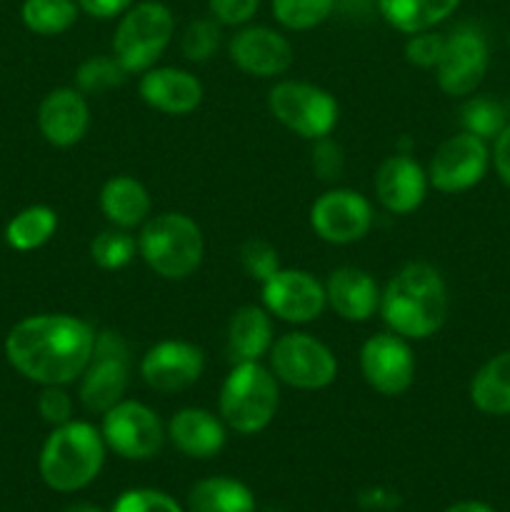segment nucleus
Masks as SVG:
<instances>
[{
    "label": "nucleus",
    "instance_id": "f257e3e1",
    "mask_svg": "<svg viewBox=\"0 0 510 512\" xmlns=\"http://www.w3.org/2000/svg\"><path fill=\"white\" fill-rule=\"evenodd\" d=\"M95 330L75 315H33L5 338L8 363L38 385H68L83 375L95 348Z\"/></svg>",
    "mask_w": 510,
    "mask_h": 512
},
{
    "label": "nucleus",
    "instance_id": "f03ea898",
    "mask_svg": "<svg viewBox=\"0 0 510 512\" xmlns=\"http://www.w3.org/2000/svg\"><path fill=\"white\" fill-rule=\"evenodd\" d=\"M448 285L428 263H410L393 275L380 293V315L390 333L425 340L448 320Z\"/></svg>",
    "mask_w": 510,
    "mask_h": 512
},
{
    "label": "nucleus",
    "instance_id": "7ed1b4c3",
    "mask_svg": "<svg viewBox=\"0 0 510 512\" xmlns=\"http://www.w3.org/2000/svg\"><path fill=\"white\" fill-rule=\"evenodd\" d=\"M105 463V440L83 420L58 425L40 450L38 470L43 483L58 493L83 490L98 478Z\"/></svg>",
    "mask_w": 510,
    "mask_h": 512
},
{
    "label": "nucleus",
    "instance_id": "20e7f679",
    "mask_svg": "<svg viewBox=\"0 0 510 512\" xmlns=\"http://www.w3.org/2000/svg\"><path fill=\"white\" fill-rule=\"evenodd\" d=\"M138 253L155 275L183 280L203 263V230L183 213H160L145 220L138 235Z\"/></svg>",
    "mask_w": 510,
    "mask_h": 512
},
{
    "label": "nucleus",
    "instance_id": "39448f33",
    "mask_svg": "<svg viewBox=\"0 0 510 512\" xmlns=\"http://www.w3.org/2000/svg\"><path fill=\"white\" fill-rule=\"evenodd\" d=\"M278 378L258 363H238L220 388V420L240 435H255L278 413Z\"/></svg>",
    "mask_w": 510,
    "mask_h": 512
},
{
    "label": "nucleus",
    "instance_id": "423d86ee",
    "mask_svg": "<svg viewBox=\"0 0 510 512\" xmlns=\"http://www.w3.org/2000/svg\"><path fill=\"white\" fill-rule=\"evenodd\" d=\"M175 33V18L163 3L130 5L113 38V58L130 73H145L165 53Z\"/></svg>",
    "mask_w": 510,
    "mask_h": 512
},
{
    "label": "nucleus",
    "instance_id": "0eeeda50",
    "mask_svg": "<svg viewBox=\"0 0 510 512\" xmlns=\"http://www.w3.org/2000/svg\"><path fill=\"white\" fill-rule=\"evenodd\" d=\"M268 108L278 123L305 140L328 138L338 123V103L333 95L300 80L275 83L268 93Z\"/></svg>",
    "mask_w": 510,
    "mask_h": 512
},
{
    "label": "nucleus",
    "instance_id": "6e6552de",
    "mask_svg": "<svg viewBox=\"0 0 510 512\" xmlns=\"http://www.w3.org/2000/svg\"><path fill=\"white\" fill-rule=\"evenodd\" d=\"M130 383V350L123 335L103 333L95 335V348L88 368L80 375V403L88 413H108L120 403Z\"/></svg>",
    "mask_w": 510,
    "mask_h": 512
},
{
    "label": "nucleus",
    "instance_id": "1a4fd4ad",
    "mask_svg": "<svg viewBox=\"0 0 510 512\" xmlns=\"http://www.w3.org/2000/svg\"><path fill=\"white\" fill-rule=\"evenodd\" d=\"M275 378L298 390H323L338 375L333 350L308 333L280 335L270 348Z\"/></svg>",
    "mask_w": 510,
    "mask_h": 512
},
{
    "label": "nucleus",
    "instance_id": "9d476101",
    "mask_svg": "<svg viewBox=\"0 0 510 512\" xmlns=\"http://www.w3.org/2000/svg\"><path fill=\"white\" fill-rule=\"evenodd\" d=\"M105 448L125 460H150L160 453L165 440L163 423L143 403L120 400L108 413H103Z\"/></svg>",
    "mask_w": 510,
    "mask_h": 512
},
{
    "label": "nucleus",
    "instance_id": "9b49d317",
    "mask_svg": "<svg viewBox=\"0 0 510 512\" xmlns=\"http://www.w3.org/2000/svg\"><path fill=\"white\" fill-rule=\"evenodd\" d=\"M488 70V43L475 25H458L445 35V48L440 63L435 65V78L440 90L453 98L475 93Z\"/></svg>",
    "mask_w": 510,
    "mask_h": 512
},
{
    "label": "nucleus",
    "instance_id": "f8f14e48",
    "mask_svg": "<svg viewBox=\"0 0 510 512\" xmlns=\"http://www.w3.org/2000/svg\"><path fill=\"white\" fill-rule=\"evenodd\" d=\"M488 165V143L463 130L438 145L425 173H428V183L440 193H463L485 178Z\"/></svg>",
    "mask_w": 510,
    "mask_h": 512
},
{
    "label": "nucleus",
    "instance_id": "ddd939ff",
    "mask_svg": "<svg viewBox=\"0 0 510 512\" xmlns=\"http://www.w3.org/2000/svg\"><path fill=\"white\" fill-rule=\"evenodd\" d=\"M315 235L330 245H350L363 240L373 228V208L360 193L335 188L320 195L310 208Z\"/></svg>",
    "mask_w": 510,
    "mask_h": 512
},
{
    "label": "nucleus",
    "instance_id": "4468645a",
    "mask_svg": "<svg viewBox=\"0 0 510 512\" xmlns=\"http://www.w3.org/2000/svg\"><path fill=\"white\" fill-rule=\"evenodd\" d=\"M360 370L375 393L385 398L403 395L415 380L413 350L400 335L378 333L360 348Z\"/></svg>",
    "mask_w": 510,
    "mask_h": 512
},
{
    "label": "nucleus",
    "instance_id": "2eb2a0df",
    "mask_svg": "<svg viewBox=\"0 0 510 512\" xmlns=\"http://www.w3.org/2000/svg\"><path fill=\"white\" fill-rule=\"evenodd\" d=\"M205 370V355L188 340H163L140 360V378L150 390L163 395L183 393L198 383Z\"/></svg>",
    "mask_w": 510,
    "mask_h": 512
},
{
    "label": "nucleus",
    "instance_id": "dca6fc26",
    "mask_svg": "<svg viewBox=\"0 0 510 512\" xmlns=\"http://www.w3.org/2000/svg\"><path fill=\"white\" fill-rule=\"evenodd\" d=\"M265 310L285 323H310L325 310V285L305 270H283L263 283Z\"/></svg>",
    "mask_w": 510,
    "mask_h": 512
},
{
    "label": "nucleus",
    "instance_id": "f3484780",
    "mask_svg": "<svg viewBox=\"0 0 510 512\" xmlns=\"http://www.w3.org/2000/svg\"><path fill=\"white\" fill-rule=\"evenodd\" d=\"M230 60L255 78H275L293 65V45L278 30L250 25L230 40Z\"/></svg>",
    "mask_w": 510,
    "mask_h": 512
},
{
    "label": "nucleus",
    "instance_id": "a211bd4d",
    "mask_svg": "<svg viewBox=\"0 0 510 512\" xmlns=\"http://www.w3.org/2000/svg\"><path fill=\"white\" fill-rule=\"evenodd\" d=\"M428 173L410 155H390L375 173V198L388 213L408 215L428 195Z\"/></svg>",
    "mask_w": 510,
    "mask_h": 512
},
{
    "label": "nucleus",
    "instance_id": "6ab92c4d",
    "mask_svg": "<svg viewBox=\"0 0 510 512\" xmlns=\"http://www.w3.org/2000/svg\"><path fill=\"white\" fill-rule=\"evenodd\" d=\"M90 108L80 90L58 88L43 98L38 108V128L55 148H70L88 133Z\"/></svg>",
    "mask_w": 510,
    "mask_h": 512
},
{
    "label": "nucleus",
    "instance_id": "aec40b11",
    "mask_svg": "<svg viewBox=\"0 0 510 512\" xmlns=\"http://www.w3.org/2000/svg\"><path fill=\"white\" fill-rule=\"evenodd\" d=\"M140 98L165 115H188L203 100V85L180 68H150L140 78Z\"/></svg>",
    "mask_w": 510,
    "mask_h": 512
},
{
    "label": "nucleus",
    "instance_id": "412c9836",
    "mask_svg": "<svg viewBox=\"0 0 510 512\" xmlns=\"http://www.w3.org/2000/svg\"><path fill=\"white\" fill-rule=\"evenodd\" d=\"M325 303L348 323H365L380 308V288L365 270L338 268L325 283Z\"/></svg>",
    "mask_w": 510,
    "mask_h": 512
},
{
    "label": "nucleus",
    "instance_id": "4be33fe9",
    "mask_svg": "<svg viewBox=\"0 0 510 512\" xmlns=\"http://www.w3.org/2000/svg\"><path fill=\"white\" fill-rule=\"evenodd\" d=\"M168 435L183 455L208 460L223 450L225 423L203 408H183L170 418Z\"/></svg>",
    "mask_w": 510,
    "mask_h": 512
},
{
    "label": "nucleus",
    "instance_id": "5701e85b",
    "mask_svg": "<svg viewBox=\"0 0 510 512\" xmlns=\"http://www.w3.org/2000/svg\"><path fill=\"white\" fill-rule=\"evenodd\" d=\"M273 343V320L268 310L258 305H243L235 310L225 338V353L230 363H258L263 355L270 353Z\"/></svg>",
    "mask_w": 510,
    "mask_h": 512
},
{
    "label": "nucleus",
    "instance_id": "b1692460",
    "mask_svg": "<svg viewBox=\"0 0 510 512\" xmlns=\"http://www.w3.org/2000/svg\"><path fill=\"white\" fill-rule=\"evenodd\" d=\"M100 210L115 228L130 230L148 220L150 195L140 180L130 175H115L100 190Z\"/></svg>",
    "mask_w": 510,
    "mask_h": 512
},
{
    "label": "nucleus",
    "instance_id": "393cba45",
    "mask_svg": "<svg viewBox=\"0 0 510 512\" xmlns=\"http://www.w3.org/2000/svg\"><path fill=\"white\" fill-rule=\"evenodd\" d=\"M470 400L493 418L510 415V350L493 355L470 380Z\"/></svg>",
    "mask_w": 510,
    "mask_h": 512
},
{
    "label": "nucleus",
    "instance_id": "a878e982",
    "mask_svg": "<svg viewBox=\"0 0 510 512\" xmlns=\"http://www.w3.org/2000/svg\"><path fill=\"white\" fill-rule=\"evenodd\" d=\"M383 18L400 33H423L455 13L460 0H378Z\"/></svg>",
    "mask_w": 510,
    "mask_h": 512
},
{
    "label": "nucleus",
    "instance_id": "bb28decb",
    "mask_svg": "<svg viewBox=\"0 0 510 512\" xmlns=\"http://www.w3.org/2000/svg\"><path fill=\"white\" fill-rule=\"evenodd\" d=\"M188 512H255V498L240 480L205 478L188 493Z\"/></svg>",
    "mask_w": 510,
    "mask_h": 512
},
{
    "label": "nucleus",
    "instance_id": "cd10ccee",
    "mask_svg": "<svg viewBox=\"0 0 510 512\" xmlns=\"http://www.w3.org/2000/svg\"><path fill=\"white\" fill-rule=\"evenodd\" d=\"M55 228H58V215H55L53 208L30 205V208L13 215L10 223L5 225V240L13 250L28 253V250H38L40 245L48 243L53 238Z\"/></svg>",
    "mask_w": 510,
    "mask_h": 512
},
{
    "label": "nucleus",
    "instance_id": "c85d7f7f",
    "mask_svg": "<svg viewBox=\"0 0 510 512\" xmlns=\"http://www.w3.org/2000/svg\"><path fill=\"white\" fill-rule=\"evenodd\" d=\"M25 28L35 35H60L78 18L75 0H25L20 8Z\"/></svg>",
    "mask_w": 510,
    "mask_h": 512
},
{
    "label": "nucleus",
    "instance_id": "c756f323",
    "mask_svg": "<svg viewBox=\"0 0 510 512\" xmlns=\"http://www.w3.org/2000/svg\"><path fill=\"white\" fill-rule=\"evenodd\" d=\"M135 250H138V243L133 235H128V230L110 228L95 235L90 243V258L103 270H120L133 260Z\"/></svg>",
    "mask_w": 510,
    "mask_h": 512
},
{
    "label": "nucleus",
    "instance_id": "7c9ffc66",
    "mask_svg": "<svg viewBox=\"0 0 510 512\" xmlns=\"http://www.w3.org/2000/svg\"><path fill=\"white\" fill-rule=\"evenodd\" d=\"M128 78V70L118 63L115 58H105V55H95V58L85 60L75 73V83H78L80 93L100 95L108 90L120 88Z\"/></svg>",
    "mask_w": 510,
    "mask_h": 512
},
{
    "label": "nucleus",
    "instance_id": "2f4dec72",
    "mask_svg": "<svg viewBox=\"0 0 510 512\" xmlns=\"http://www.w3.org/2000/svg\"><path fill=\"white\" fill-rule=\"evenodd\" d=\"M335 0H273V15L283 28L310 30L328 20Z\"/></svg>",
    "mask_w": 510,
    "mask_h": 512
},
{
    "label": "nucleus",
    "instance_id": "473e14b6",
    "mask_svg": "<svg viewBox=\"0 0 510 512\" xmlns=\"http://www.w3.org/2000/svg\"><path fill=\"white\" fill-rule=\"evenodd\" d=\"M463 128L468 133L478 135V138H498L500 130L505 128V108L493 98H485V95H478V98H470L463 108Z\"/></svg>",
    "mask_w": 510,
    "mask_h": 512
},
{
    "label": "nucleus",
    "instance_id": "72a5a7b5",
    "mask_svg": "<svg viewBox=\"0 0 510 512\" xmlns=\"http://www.w3.org/2000/svg\"><path fill=\"white\" fill-rule=\"evenodd\" d=\"M220 45V28L218 20H193V23L185 28L183 40H180V48L183 55L193 63H205L208 58H213V53Z\"/></svg>",
    "mask_w": 510,
    "mask_h": 512
},
{
    "label": "nucleus",
    "instance_id": "f704fd0d",
    "mask_svg": "<svg viewBox=\"0 0 510 512\" xmlns=\"http://www.w3.org/2000/svg\"><path fill=\"white\" fill-rule=\"evenodd\" d=\"M240 265L248 273V278L265 280L270 275H275L280 270V260H278V250L263 238H248L243 245H240Z\"/></svg>",
    "mask_w": 510,
    "mask_h": 512
},
{
    "label": "nucleus",
    "instance_id": "c9c22d12",
    "mask_svg": "<svg viewBox=\"0 0 510 512\" xmlns=\"http://www.w3.org/2000/svg\"><path fill=\"white\" fill-rule=\"evenodd\" d=\"M113 512H183V508L170 495L160 493V490L138 488L120 495L115 500Z\"/></svg>",
    "mask_w": 510,
    "mask_h": 512
},
{
    "label": "nucleus",
    "instance_id": "e433bc0d",
    "mask_svg": "<svg viewBox=\"0 0 510 512\" xmlns=\"http://www.w3.org/2000/svg\"><path fill=\"white\" fill-rule=\"evenodd\" d=\"M443 48L445 35L423 30V33L410 35V40L405 43V58H408V63L418 65V68H435L440 63Z\"/></svg>",
    "mask_w": 510,
    "mask_h": 512
},
{
    "label": "nucleus",
    "instance_id": "4c0bfd02",
    "mask_svg": "<svg viewBox=\"0 0 510 512\" xmlns=\"http://www.w3.org/2000/svg\"><path fill=\"white\" fill-rule=\"evenodd\" d=\"M38 413L53 428L73 420L70 418L73 415V400L65 393L63 385H45L43 393L38 395Z\"/></svg>",
    "mask_w": 510,
    "mask_h": 512
},
{
    "label": "nucleus",
    "instance_id": "58836bf2",
    "mask_svg": "<svg viewBox=\"0 0 510 512\" xmlns=\"http://www.w3.org/2000/svg\"><path fill=\"white\" fill-rule=\"evenodd\" d=\"M345 165V155L343 148L338 143H333L330 138H320L315 140L313 148V170L318 178L323 180H333L343 173Z\"/></svg>",
    "mask_w": 510,
    "mask_h": 512
},
{
    "label": "nucleus",
    "instance_id": "ea45409f",
    "mask_svg": "<svg viewBox=\"0 0 510 512\" xmlns=\"http://www.w3.org/2000/svg\"><path fill=\"white\" fill-rule=\"evenodd\" d=\"M260 0H208V8L213 20L223 25H243L258 10Z\"/></svg>",
    "mask_w": 510,
    "mask_h": 512
},
{
    "label": "nucleus",
    "instance_id": "a19ab883",
    "mask_svg": "<svg viewBox=\"0 0 510 512\" xmlns=\"http://www.w3.org/2000/svg\"><path fill=\"white\" fill-rule=\"evenodd\" d=\"M490 158H493L498 178L510 188V123L505 125V128L498 133V138H495L493 155H490Z\"/></svg>",
    "mask_w": 510,
    "mask_h": 512
},
{
    "label": "nucleus",
    "instance_id": "79ce46f5",
    "mask_svg": "<svg viewBox=\"0 0 510 512\" xmlns=\"http://www.w3.org/2000/svg\"><path fill=\"white\" fill-rule=\"evenodd\" d=\"M80 10H85L88 15L100 20L115 18V15H123L125 10L133 5V0H75Z\"/></svg>",
    "mask_w": 510,
    "mask_h": 512
},
{
    "label": "nucleus",
    "instance_id": "37998d69",
    "mask_svg": "<svg viewBox=\"0 0 510 512\" xmlns=\"http://www.w3.org/2000/svg\"><path fill=\"white\" fill-rule=\"evenodd\" d=\"M445 512H495L490 505L485 503H478V500H463V503H455L450 505Z\"/></svg>",
    "mask_w": 510,
    "mask_h": 512
},
{
    "label": "nucleus",
    "instance_id": "c03bdc74",
    "mask_svg": "<svg viewBox=\"0 0 510 512\" xmlns=\"http://www.w3.org/2000/svg\"><path fill=\"white\" fill-rule=\"evenodd\" d=\"M63 512H105V510H100L98 505H93V503H73V505H68Z\"/></svg>",
    "mask_w": 510,
    "mask_h": 512
}]
</instances>
